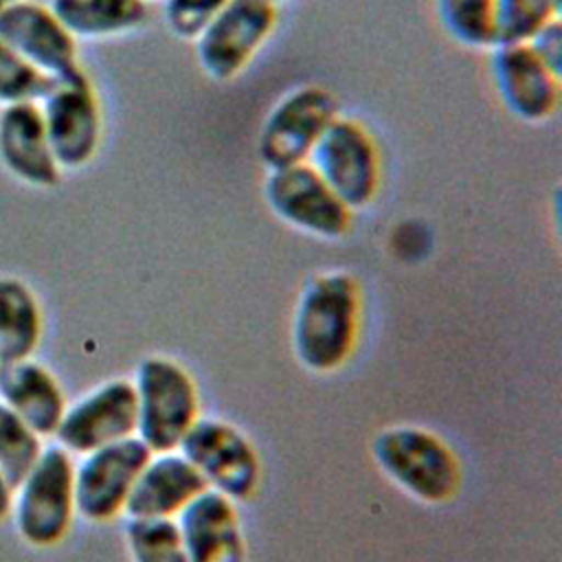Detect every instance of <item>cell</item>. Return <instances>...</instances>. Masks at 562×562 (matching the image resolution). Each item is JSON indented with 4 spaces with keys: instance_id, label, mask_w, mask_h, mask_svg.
<instances>
[{
    "instance_id": "30",
    "label": "cell",
    "mask_w": 562,
    "mask_h": 562,
    "mask_svg": "<svg viewBox=\"0 0 562 562\" xmlns=\"http://www.w3.org/2000/svg\"><path fill=\"white\" fill-rule=\"evenodd\" d=\"M268 2H272V4H277V2H281V0H268Z\"/></svg>"
},
{
    "instance_id": "9",
    "label": "cell",
    "mask_w": 562,
    "mask_h": 562,
    "mask_svg": "<svg viewBox=\"0 0 562 562\" xmlns=\"http://www.w3.org/2000/svg\"><path fill=\"white\" fill-rule=\"evenodd\" d=\"M263 200L281 222L321 239H340L351 228V211L310 162L270 169Z\"/></svg>"
},
{
    "instance_id": "10",
    "label": "cell",
    "mask_w": 562,
    "mask_h": 562,
    "mask_svg": "<svg viewBox=\"0 0 562 562\" xmlns=\"http://www.w3.org/2000/svg\"><path fill=\"white\" fill-rule=\"evenodd\" d=\"M154 452L134 435L97 448L75 463V507L90 522L125 514L132 487Z\"/></svg>"
},
{
    "instance_id": "13",
    "label": "cell",
    "mask_w": 562,
    "mask_h": 562,
    "mask_svg": "<svg viewBox=\"0 0 562 562\" xmlns=\"http://www.w3.org/2000/svg\"><path fill=\"white\" fill-rule=\"evenodd\" d=\"M0 40L33 68L55 81L83 72L77 42L48 7L20 0L0 9Z\"/></svg>"
},
{
    "instance_id": "3",
    "label": "cell",
    "mask_w": 562,
    "mask_h": 562,
    "mask_svg": "<svg viewBox=\"0 0 562 562\" xmlns=\"http://www.w3.org/2000/svg\"><path fill=\"white\" fill-rule=\"evenodd\" d=\"M136 437L156 454L173 452L200 417L198 386L178 360L145 356L134 375Z\"/></svg>"
},
{
    "instance_id": "16",
    "label": "cell",
    "mask_w": 562,
    "mask_h": 562,
    "mask_svg": "<svg viewBox=\"0 0 562 562\" xmlns=\"http://www.w3.org/2000/svg\"><path fill=\"white\" fill-rule=\"evenodd\" d=\"M0 162L18 180L48 189L59 184L61 169L57 167L42 110L33 101L4 105L0 112Z\"/></svg>"
},
{
    "instance_id": "25",
    "label": "cell",
    "mask_w": 562,
    "mask_h": 562,
    "mask_svg": "<svg viewBox=\"0 0 562 562\" xmlns=\"http://www.w3.org/2000/svg\"><path fill=\"white\" fill-rule=\"evenodd\" d=\"M55 79L46 77L0 40V103L42 101Z\"/></svg>"
},
{
    "instance_id": "32",
    "label": "cell",
    "mask_w": 562,
    "mask_h": 562,
    "mask_svg": "<svg viewBox=\"0 0 562 562\" xmlns=\"http://www.w3.org/2000/svg\"><path fill=\"white\" fill-rule=\"evenodd\" d=\"M145 2H147V0H145Z\"/></svg>"
},
{
    "instance_id": "28",
    "label": "cell",
    "mask_w": 562,
    "mask_h": 562,
    "mask_svg": "<svg viewBox=\"0 0 562 562\" xmlns=\"http://www.w3.org/2000/svg\"><path fill=\"white\" fill-rule=\"evenodd\" d=\"M11 498H13V487L0 472V522H4L11 516Z\"/></svg>"
},
{
    "instance_id": "1",
    "label": "cell",
    "mask_w": 562,
    "mask_h": 562,
    "mask_svg": "<svg viewBox=\"0 0 562 562\" xmlns=\"http://www.w3.org/2000/svg\"><path fill=\"white\" fill-rule=\"evenodd\" d=\"M362 316L358 279L347 270L312 274L294 303L292 351L312 373H334L351 358Z\"/></svg>"
},
{
    "instance_id": "5",
    "label": "cell",
    "mask_w": 562,
    "mask_h": 562,
    "mask_svg": "<svg viewBox=\"0 0 562 562\" xmlns=\"http://www.w3.org/2000/svg\"><path fill=\"white\" fill-rule=\"evenodd\" d=\"M338 119V101L323 86H299L285 92L266 114L257 156L270 169L307 162L316 140Z\"/></svg>"
},
{
    "instance_id": "6",
    "label": "cell",
    "mask_w": 562,
    "mask_h": 562,
    "mask_svg": "<svg viewBox=\"0 0 562 562\" xmlns=\"http://www.w3.org/2000/svg\"><path fill=\"white\" fill-rule=\"evenodd\" d=\"M277 26V4L228 0L193 40L195 59L213 81H231L246 70Z\"/></svg>"
},
{
    "instance_id": "12",
    "label": "cell",
    "mask_w": 562,
    "mask_h": 562,
    "mask_svg": "<svg viewBox=\"0 0 562 562\" xmlns=\"http://www.w3.org/2000/svg\"><path fill=\"white\" fill-rule=\"evenodd\" d=\"M136 435V391L127 378H112L66 406L55 430L57 446L70 454H88Z\"/></svg>"
},
{
    "instance_id": "8",
    "label": "cell",
    "mask_w": 562,
    "mask_h": 562,
    "mask_svg": "<svg viewBox=\"0 0 562 562\" xmlns=\"http://www.w3.org/2000/svg\"><path fill=\"white\" fill-rule=\"evenodd\" d=\"M206 485L231 501H248L261 481V461L252 441L231 422L198 417L178 448Z\"/></svg>"
},
{
    "instance_id": "24",
    "label": "cell",
    "mask_w": 562,
    "mask_h": 562,
    "mask_svg": "<svg viewBox=\"0 0 562 562\" xmlns=\"http://www.w3.org/2000/svg\"><path fill=\"white\" fill-rule=\"evenodd\" d=\"M562 0H496V44H525L560 15Z\"/></svg>"
},
{
    "instance_id": "15",
    "label": "cell",
    "mask_w": 562,
    "mask_h": 562,
    "mask_svg": "<svg viewBox=\"0 0 562 562\" xmlns=\"http://www.w3.org/2000/svg\"><path fill=\"white\" fill-rule=\"evenodd\" d=\"M189 562H246L235 501L206 487L176 516Z\"/></svg>"
},
{
    "instance_id": "17",
    "label": "cell",
    "mask_w": 562,
    "mask_h": 562,
    "mask_svg": "<svg viewBox=\"0 0 562 562\" xmlns=\"http://www.w3.org/2000/svg\"><path fill=\"white\" fill-rule=\"evenodd\" d=\"M206 487L202 474L180 450L156 452L149 457L132 487L125 516L176 518Z\"/></svg>"
},
{
    "instance_id": "27",
    "label": "cell",
    "mask_w": 562,
    "mask_h": 562,
    "mask_svg": "<svg viewBox=\"0 0 562 562\" xmlns=\"http://www.w3.org/2000/svg\"><path fill=\"white\" fill-rule=\"evenodd\" d=\"M529 48L542 59L547 68L562 77V24L560 18L544 24L529 42Z\"/></svg>"
},
{
    "instance_id": "21",
    "label": "cell",
    "mask_w": 562,
    "mask_h": 562,
    "mask_svg": "<svg viewBox=\"0 0 562 562\" xmlns=\"http://www.w3.org/2000/svg\"><path fill=\"white\" fill-rule=\"evenodd\" d=\"M494 2L496 0H435V9L443 31L454 42L470 48H492L496 44Z\"/></svg>"
},
{
    "instance_id": "31",
    "label": "cell",
    "mask_w": 562,
    "mask_h": 562,
    "mask_svg": "<svg viewBox=\"0 0 562 562\" xmlns=\"http://www.w3.org/2000/svg\"><path fill=\"white\" fill-rule=\"evenodd\" d=\"M2 7H4V4H2V2H0V9H2Z\"/></svg>"
},
{
    "instance_id": "2",
    "label": "cell",
    "mask_w": 562,
    "mask_h": 562,
    "mask_svg": "<svg viewBox=\"0 0 562 562\" xmlns=\"http://www.w3.org/2000/svg\"><path fill=\"white\" fill-rule=\"evenodd\" d=\"M371 450L380 472L422 503H448L461 487V465L454 450L428 428L386 426L375 435Z\"/></svg>"
},
{
    "instance_id": "11",
    "label": "cell",
    "mask_w": 562,
    "mask_h": 562,
    "mask_svg": "<svg viewBox=\"0 0 562 562\" xmlns=\"http://www.w3.org/2000/svg\"><path fill=\"white\" fill-rule=\"evenodd\" d=\"M46 138L59 169L86 167L101 140V108L86 72L55 81L40 101Z\"/></svg>"
},
{
    "instance_id": "7",
    "label": "cell",
    "mask_w": 562,
    "mask_h": 562,
    "mask_svg": "<svg viewBox=\"0 0 562 562\" xmlns=\"http://www.w3.org/2000/svg\"><path fill=\"white\" fill-rule=\"evenodd\" d=\"M307 162L351 213L375 200L380 151L360 121L338 116L316 140Z\"/></svg>"
},
{
    "instance_id": "20",
    "label": "cell",
    "mask_w": 562,
    "mask_h": 562,
    "mask_svg": "<svg viewBox=\"0 0 562 562\" xmlns=\"http://www.w3.org/2000/svg\"><path fill=\"white\" fill-rule=\"evenodd\" d=\"M53 15L77 37H112L147 20L145 0H50Z\"/></svg>"
},
{
    "instance_id": "29",
    "label": "cell",
    "mask_w": 562,
    "mask_h": 562,
    "mask_svg": "<svg viewBox=\"0 0 562 562\" xmlns=\"http://www.w3.org/2000/svg\"><path fill=\"white\" fill-rule=\"evenodd\" d=\"M2 4H11V2H20V0H0Z\"/></svg>"
},
{
    "instance_id": "14",
    "label": "cell",
    "mask_w": 562,
    "mask_h": 562,
    "mask_svg": "<svg viewBox=\"0 0 562 562\" xmlns=\"http://www.w3.org/2000/svg\"><path fill=\"white\" fill-rule=\"evenodd\" d=\"M490 70L509 114L525 123L551 119L560 103V75L542 64L529 44H494Z\"/></svg>"
},
{
    "instance_id": "22",
    "label": "cell",
    "mask_w": 562,
    "mask_h": 562,
    "mask_svg": "<svg viewBox=\"0 0 562 562\" xmlns=\"http://www.w3.org/2000/svg\"><path fill=\"white\" fill-rule=\"evenodd\" d=\"M125 542L132 562H189L176 518H127Z\"/></svg>"
},
{
    "instance_id": "18",
    "label": "cell",
    "mask_w": 562,
    "mask_h": 562,
    "mask_svg": "<svg viewBox=\"0 0 562 562\" xmlns=\"http://www.w3.org/2000/svg\"><path fill=\"white\" fill-rule=\"evenodd\" d=\"M0 402L40 437H53L68 406L57 375L33 358L0 362Z\"/></svg>"
},
{
    "instance_id": "26",
    "label": "cell",
    "mask_w": 562,
    "mask_h": 562,
    "mask_svg": "<svg viewBox=\"0 0 562 562\" xmlns=\"http://www.w3.org/2000/svg\"><path fill=\"white\" fill-rule=\"evenodd\" d=\"M228 0H165V24L178 40L193 42Z\"/></svg>"
},
{
    "instance_id": "4",
    "label": "cell",
    "mask_w": 562,
    "mask_h": 562,
    "mask_svg": "<svg viewBox=\"0 0 562 562\" xmlns=\"http://www.w3.org/2000/svg\"><path fill=\"white\" fill-rule=\"evenodd\" d=\"M75 461L61 446H44L13 487L11 518L20 538L37 549L59 544L75 520Z\"/></svg>"
},
{
    "instance_id": "23",
    "label": "cell",
    "mask_w": 562,
    "mask_h": 562,
    "mask_svg": "<svg viewBox=\"0 0 562 562\" xmlns=\"http://www.w3.org/2000/svg\"><path fill=\"white\" fill-rule=\"evenodd\" d=\"M44 450V437L0 402V472L15 487Z\"/></svg>"
},
{
    "instance_id": "19",
    "label": "cell",
    "mask_w": 562,
    "mask_h": 562,
    "mask_svg": "<svg viewBox=\"0 0 562 562\" xmlns=\"http://www.w3.org/2000/svg\"><path fill=\"white\" fill-rule=\"evenodd\" d=\"M42 331L44 316L33 290L15 277H0V362L31 358Z\"/></svg>"
}]
</instances>
